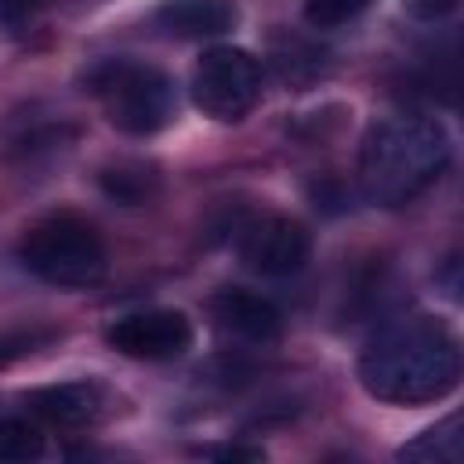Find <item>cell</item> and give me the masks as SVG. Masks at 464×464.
Wrapping results in <instances>:
<instances>
[{
    "label": "cell",
    "mask_w": 464,
    "mask_h": 464,
    "mask_svg": "<svg viewBox=\"0 0 464 464\" xmlns=\"http://www.w3.org/2000/svg\"><path fill=\"white\" fill-rule=\"evenodd\" d=\"M460 381V344L431 315H410L384 326L359 355V384L392 406H424L446 399Z\"/></svg>",
    "instance_id": "obj_1"
},
{
    "label": "cell",
    "mask_w": 464,
    "mask_h": 464,
    "mask_svg": "<svg viewBox=\"0 0 464 464\" xmlns=\"http://www.w3.org/2000/svg\"><path fill=\"white\" fill-rule=\"evenodd\" d=\"M450 163V138L439 120L388 116L373 123L359 149L362 192L381 207H399L420 196Z\"/></svg>",
    "instance_id": "obj_2"
},
{
    "label": "cell",
    "mask_w": 464,
    "mask_h": 464,
    "mask_svg": "<svg viewBox=\"0 0 464 464\" xmlns=\"http://www.w3.org/2000/svg\"><path fill=\"white\" fill-rule=\"evenodd\" d=\"M18 261L51 286H94L105 276V243L91 221L51 214L18 243Z\"/></svg>",
    "instance_id": "obj_3"
},
{
    "label": "cell",
    "mask_w": 464,
    "mask_h": 464,
    "mask_svg": "<svg viewBox=\"0 0 464 464\" xmlns=\"http://www.w3.org/2000/svg\"><path fill=\"white\" fill-rule=\"evenodd\" d=\"M87 87L102 102L109 123L127 134H156L174 116V87L156 65L109 58L87 72Z\"/></svg>",
    "instance_id": "obj_4"
},
{
    "label": "cell",
    "mask_w": 464,
    "mask_h": 464,
    "mask_svg": "<svg viewBox=\"0 0 464 464\" xmlns=\"http://www.w3.org/2000/svg\"><path fill=\"white\" fill-rule=\"evenodd\" d=\"M261 98V65L243 47H210L192 72V102L203 116L236 123Z\"/></svg>",
    "instance_id": "obj_5"
},
{
    "label": "cell",
    "mask_w": 464,
    "mask_h": 464,
    "mask_svg": "<svg viewBox=\"0 0 464 464\" xmlns=\"http://www.w3.org/2000/svg\"><path fill=\"white\" fill-rule=\"evenodd\" d=\"M109 348L145 362H167L192 348V323L174 308H149L116 319L105 330Z\"/></svg>",
    "instance_id": "obj_6"
},
{
    "label": "cell",
    "mask_w": 464,
    "mask_h": 464,
    "mask_svg": "<svg viewBox=\"0 0 464 464\" xmlns=\"http://www.w3.org/2000/svg\"><path fill=\"white\" fill-rule=\"evenodd\" d=\"M308 254H312L308 228L301 221L279 218V214L257 218L254 225L243 228V239H239L243 265L257 276H268V279H283V276L301 272Z\"/></svg>",
    "instance_id": "obj_7"
},
{
    "label": "cell",
    "mask_w": 464,
    "mask_h": 464,
    "mask_svg": "<svg viewBox=\"0 0 464 464\" xmlns=\"http://www.w3.org/2000/svg\"><path fill=\"white\" fill-rule=\"evenodd\" d=\"M210 319L225 337L246 341V344H268L279 337V308L250 290H218L210 297Z\"/></svg>",
    "instance_id": "obj_8"
},
{
    "label": "cell",
    "mask_w": 464,
    "mask_h": 464,
    "mask_svg": "<svg viewBox=\"0 0 464 464\" xmlns=\"http://www.w3.org/2000/svg\"><path fill=\"white\" fill-rule=\"evenodd\" d=\"M102 388L94 381H65V384H47V388H36L25 395V406L44 417L47 424H58V428H80V424H91L98 413H102Z\"/></svg>",
    "instance_id": "obj_9"
},
{
    "label": "cell",
    "mask_w": 464,
    "mask_h": 464,
    "mask_svg": "<svg viewBox=\"0 0 464 464\" xmlns=\"http://www.w3.org/2000/svg\"><path fill=\"white\" fill-rule=\"evenodd\" d=\"M156 25L181 40L218 36L236 25L232 0H163L156 7Z\"/></svg>",
    "instance_id": "obj_10"
},
{
    "label": "cell",
    "mask_w": 464,
    "mask_h": 464,
    "mask_svg": "<svg viewBox=\"0 0 464 464\" xmlns=\"http://www.w3.org/2000/svg\"><path fill=\"white\" fill-rule=\"evenodd\" d=\"M98 181H102L105 196H112L116 203L138 207V203H145V199L156 192L160 174H156V167L145 163V160H120V163L105 167V170L98 174Z\"/></svg>",
    "instance_id": "obj_11"
},
{
    "label": "cell",
    "mask_w": 464,
    "mask_h": 464,
    "mask_svg": "<svg viewBox=\"0 0 464 464\" xmlns=\"http://www.w3.org/2000/svg\"><path fill=\"white\" fill-rule=\"evenodd\" d=\"M460 457H464V431L457 413L399 450V460H417V464H457Z\"/></svg>",
    "instance_id": "obj_12"
},
{
    "label": "cell",
    "mask_w": 464,
    "mask_h": 464,
    "mask_svg": "<svg viewBox=\"0 0 464 464\" xmlns=\"http://www.w3.org/2000/svg\"><path fill=\"white\" fill-rule=\"evenodd\" d=\"M44 453V435L36 424L22 417H4L0 420V464H25Z\"/></svg>",
    "instance_id": "obj_13"
},
{
    "label": "cell",
    "mask_w": 464,
    "mask_h": 464,
    "mask_svg": "<svg viewBox=\"0 0 464 464\" xmlns=\"http://www.w3.org/2000/svg\"><path fill=\"white\" fill-rule=\"evenodd\" d=\"M362 4L366 0H304V18L319 29H330V25L355 18L362 11Z\"/></svg>",
    "instance_id": "obj_14"
},
{
    "label": "cell",
    "mask_w": 464,
    "mask_h": 464,
    "mask_svg": "<svg viewBox=\"0 0 464 464\" xmlns=\"http://www.w3.org/2000/svg\"><path fill=\"white\" fill-rule=\"evenodd\" d=\"M33 7H36V0H0V22L18 29L33 14Z\"/></svg>",
    "instance_id": "obj_15"
},
{
    "label": "cell",
    "mask_w": 464,
    "mask_h": 464,
    "mask_svg": "<svg viewBox=\"0 0 464 464\" xmlns=\"http://www.w3.org/2000/svg\"><path fill=\"white\" fill-rule=\"evenodd\" d=\"M210 457H218V460H261V450H243V446H225V450H210Z\"/></svg>",
    "instance_id": "obj_16"
},
{
    "label": "cell",
    "mask_w": 464,
    "mask_h": 464,
    "mask_svg": "<svg viewBox=\"0 0 464 464\" xmlns=\"http://www.w3.org/2000/svg\"><path fill=\"white\" fill-rule=\"evenodd\" d=\"M413 7L424 11V14H442V11L453 7V0H413Z\"/></svg>",
    "instance_id": "obj_17"
}]
</instances>
